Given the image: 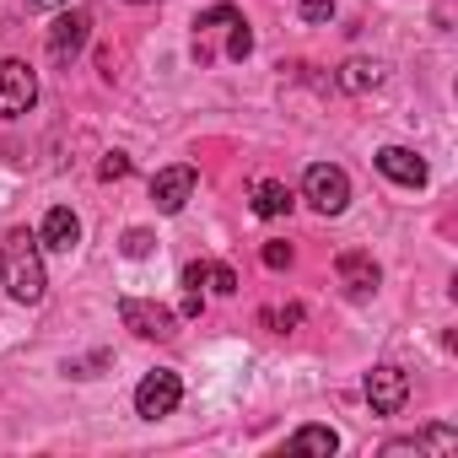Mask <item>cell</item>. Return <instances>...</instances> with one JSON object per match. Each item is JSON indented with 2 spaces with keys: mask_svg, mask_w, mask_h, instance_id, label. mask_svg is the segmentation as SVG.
<instances>
[{
  "mask_svg": "<svg viewBox=\"0 0 458 458\" xmlns=\"http://www.w3.org/2000/svg\"><path fill=\"white\" fill-rule=\"evenodd\" d=\"M0 270H6V286H12V297L17 302H44V254H38V238H28V233H12V243H6V254H0Z\"/></svg>",
  "mask_w": 458,
  "mask_h": 458,
  "instance_id": "1",
  "label": "cell"
},
{
  "mask_svg": "<svg viewBox=\"0 0 458 458\" xmlns=\"http://www.w3.org/2000/svg\"><path fill=\"white\" fill-rule=\"evenodd\" d=\"M302 194L313 199L318 216H340V210L351 205V178H345V167H335V162H313L308 178H302Z\"/></svg>",
  "mask_w": 458,
  "mask_h": 458,
  "instance_id": "2",
  "label": "cell"
},
{
  "mask_svg": "<svg viewBox=\"0 0 458 458\" xmlns=\"http://www.w3.org/2000/svg\"><path fill=\"white\" fill-rule=\"evenodd\" d=\"M178 399H183V377L167 372V367H157V372H146L140 388H135V415H140V420H162V415L178 410Z\"/></svg>",
  "mask_w": 458,
  "mask_h": 458,
  "instance_id": "3",
  "label": "cell"
},
{
  "mask_svg": "<svg viewBox=\"0 0 458 458\" xmlns=\"http://www.w3.org/2000/svg\"><path fill=\"white\" fill-rule=\"evenodd\" d=\"M38 103V76L22 60H0V119H22Z\"/></svg>",
  "mask_w": 458,
  "mask_h": 458,
  "instance_id": "4",
  "label": "cell"
},
{
  "mask_svg": "<svg viewBox=\"0 0 458 458\" xmlns=\"http://www.w3.org/2000/svg\"><path fill=\"white\" fill-rule=\"evenodd\" d=\"M119 318H124V329H135L140 340H167V335L178 329V313H173V308L140 302V297H124V302H119Z\"/></svg>",
  "mask_w": 458,
  "mask_h": 458,
  "instance_id": "5",
  "label": "cell"
},
{
  "mask_svg": "<svg viewBox=\"0 0 458 458\" xmlns=\"http://www.w3.org/2000/svg\"><path fill=\"white\" fill-rule=\"evenodd\" d=\"M194 183H199V173H194L189 162H178V167H162V173L151 178V199H157V210H162V216H178V210L189 205Z\"/></svg>",
  "mask_w": 458,
  "mask_h": 458,
  "instance_id": "6",
  "label": "cell"
},
{
  "mask_svg": "<svg viewBox=\"0 0 458 458\" xmlns=\"http://www.w3.org/2000/svg\"><path fill=\"white\" fill-rule=\"evenodd\" d=\"M404 399H410V377L399 367H372L367 372V404H372V415H399Z\"/></svg>",
  "mask_w": 458,
  "mask_h": 458,
  "instance_id": "7",
  "label": "cell"
},
{
  "mask_svg": "<svg viewBox=\"0 0 458 458\" xmlns=\"http://www.w3.org/2000/svg\"><path fill=\"white\" fill-rule=\"evenodd\" d=\"M377 173L388 178V183H404V189H420L426 178H431V167H426V157H415L410 146H383L377 157Z\"/></svg>",
  "mask_w": 458,
  "mask_h": 458,
  "instance_id": "8",
  "label": "cell"
},
{
  "mask_svg": "<svg viewBox=\"0 0 458 458\" xmlns=\"http://www.w3.org/2000/svg\"><path fill=\"white\" fill-rule=\"evenodd\" d=\"M87 38H92V17H87V12H65V17H55V28H49V55H55V60H76V55L87 49Z\"/></svg>",
  "mask_w": 458,
  "mask_h": 458,
  "instance_id": "9",
  "label": "cell"
},
{
  "mask_svg": "<svg viewBox=\"0 0 458 458\" xmlns=\"http://www.w3.org/2000/svg\"><path fill=\"white\" fill-rule=\"evenodd\" d=\"M38 243H44V249H55V254H71V249L81 243V216H76L71 205H55V210L44 216Z\"/></svg>",
  "mask_w": 458,
  "mask_h": 458,
  "instance_id": "10",
  "label": "cell"
},
{
  "mask_svg": "<svg viewBox=\"0 0 458 458\" xmlns=\"http://www.w3.org/2000/svg\"><path fill=\"white\" fill-rule=\"evenodd\" d=\"M335 276H340V286H345L351 297H367V292H377V281H383L377 265H372V254H356V249L335 259Z\"/></svg>",
  "mask_w": 458,
  "mask_h": 458,
  "instance_id": "11",
  "label": "cell"
},
{
  "mask_svg": "<svg viewBox=\"0 0 458 458\" xmlns=\"http://www.w3.org/2000/svg\"><path fill=\"white\" fill-rule=\"evenodd\" d=\"M453 447H458V431L431 426V431H420V437H399V442H388L383 453H453Z\"/></svg>",
  "mask_w": 458,
  "mask_h": 458,
  "instance_id": "12",
  "label": "cell"
},
{
  "mask_svg": "<svg viewBox=\"0 0 458 458\" xmlns=\"http://www.w3.org/2000/svg\"><path fill=\"white\" fill-rule=\"evenodd\" d=\"M292 453H313V458H329V453H340V431L335 426H302L292 442H286Z\"/></svg>",
  "mask_w": 458,
  "mask_h": 458,
  "instance_id": "13",
  "label": "cell"
},
{
  "mask_svg": "<svg viewBox=\"0 0 458 458\" xmlns=\"http://www.w3.org/2000/svg\"><path fill=\"white\" fill-rule=\"evenodd\" d=\"M286 210H292V189H286V183H276V178H265V183L254 189V216L276 221V216H286Z\"/></svg>",
  "mask_w": 458,
  "mask_h": 458,
  "instance_id": "14",
  "label": "cell"
},
{
  "mask_svg": "<svg viewBox=\"0 0 458 458\" xmlns=\"http://www.w3.org/2000/svg\"><path fill=\"white\" fill-rule=\"evenodd\" d=\"M377 81H383V65L377 60H345L340 65V87L345 92H372Z\"/></svg>",
  "mask_w": 458,
  "mask_h": 458,
  "instance_id": "15",
  "label": "cell"
},
{
  "mask_svg": "<svg viewBox=\"0 0 458 458\" xmlns=\"http://www.w3.org/2000/svg\"><path fill=\"white\" fill-rule=\"evenodd\" d=\"M233 22H243V12H238V6H210V12H199V17H194V38H210V33L233 28Z\"/></svg>",
  "mask_w": 458,
  "mask_h": 458,
  "instance_id": "16",
  "label": "cell"
},
{
  "mask_svg": "<svg viewBox=\"0 0 458 458\" xmlns=\"http://www.w3.org/2000/svg\"><path fill=\"white\" fill-rule=\"evenodd\" d=\"M151 243H157V238L146 233V226H130L119 249H124V259H146V254H151Z\"/></svg>",
  "mask_w": 458,
  "mask_h": 458,
  "instance_id": "17",
  "label": "cell"
},
{
  "mask_svg": "<svg viewBox=\"0 0 458 458\" xmlns=\"http://www.w3.org/2000/svg\"><path fill=\"white\" fill-rule=\"evenodd\" d=\"M205 286H210V292H221V297H233V292H238V270H233V265H210Z\"/></svg>",
  "mask_w": 458,
  "mask_h": 458,
  "instance_id": "18",
  "label": "cell"
},
{
  "mask_svg": "<svg viewBox=\"0 0 458 458\" xmlns=\"http://www.w3.org/2000/svg\"><path fill=\"white\" fill-rule=\"evenodd\" d=\"M98 178H103V183H114V178H130V157H124V151H108V157L98 162Z\"/></svg>",
  "mask_w": 458,
  "mask_h": 458,
  "instance_id": "19",
  "label": "cell"
},
{
  "mask_svg": "<svg viewBox=\"0 0 458 458\" xmlns=\"http://www.w3.org/2000/svg\"><path fill=\"white\" fill-rule=\"evenodd\" d=\"M226 55H233V60H249V55H254V33H249V22H233V44H226Z\"/></svg>",
  "mask_w": 458,
  "mask_h": 458,
  "instance_id": "20",
  "label": "cell"
},
{
  "mask_svg": "<svg viewBox=\"0 0 458 458\" xmlns=\"http://www.w3.org/2000/svg\"><path fill=\"white\" fill-rule=\"evenodd\" d=\"M259 259H265L270 270H286V265H292V243H265V254H259Z\"/></svg>",
  "mask_w": 458,
  "mask_h": 458,
  "instance_id": "21",
  "label": "cell"
},
{
  "mask_svg": "<svg viewBox=\"0 0 458 458\" xmlns=\"http://www.w3.org/2000/svg\"><path fill=\"white\" fill-rule=\"evenodd\" d=\"M205 276H210V265H205V259L183 265V292H199V286H205Z\"/></svg>",
  "mask_w": 458,
  "mask_h": 458,
  "instance_id": "22",
  "label": "cell"
},
{
  "mask_svg": "<svg viewBox=\"0 0 458 458\" xmlns=\"http://www.w3.org/2000/svg\"><path fill=\"white\" fill-rule=\"evenodd\" d=\"M302 17L308 22H329L335 17V0H302Z\"/></svg>",
  "mask_w": 458,
  "mask_h": 458,
  "instance_id": "23",
  "label": "cell"
},
{
  "mask_svg": "<svg viewBox=\"0 0 458 458\" xmlns=\"http://www.w3.org/2000/svg\"><path fill=\"white\" fill-rule=\"evenodd\" d=\"M265 324H281V329H292V324H302V308H286V313H265Z\"/></svg>",
  "mask_w": 458,
  "mask_h": 458,
  "instance_id": "24",
  "label": "cell"
},
{
  "mask_svg": "<svg viewBox=\"0 0 458 458\" xmlns=\"http://www.w3.org/2000/svg\"><path fill=\"white\" fill-rule=\"evenodd\" d=\"M33 6H38V12H55V6H65V0H33Z\"/></svg>",
  "mask_w": 458,
  "mask_h": 458,
  "instance_id": "25",
  "label": "cell"
}]
</instances>
